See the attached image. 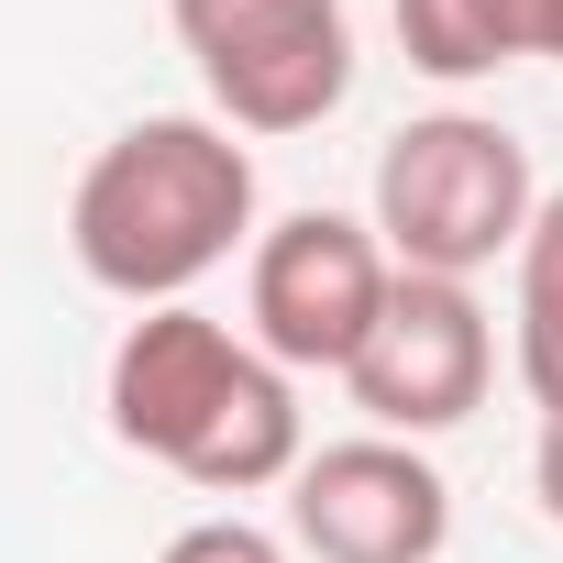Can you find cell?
<instances>
[{
    "mask_svg": "<svg viewBox=\"0 0 563 563\" xmlns=\"http://www.w3.org/2000/svg\"><path fill=\"white\" fill-rule=\"evenodd\" d=\"M67 254L122 310H177L210 265L254 254V144L210 111L122 122L67 199Z\"/></svg>",
    "mask_w": 563,
    "mask_h": 563,
    "instance_id": "cell-1",
    "label": "cell"
},
{
    "mask_svg": "<svg viewBox=\"0 0 563 563\" xmlns=\"http://www.w3.org/2000/svg\"><path fill=\"white\" fill-rule=\"evenodd\" d=\"M100 409H111V442L122 453L188 475L199 497H254V486H288L310 464L288 365H265L254 332H232V321H210L188 299L122 321L111 376H100Z\"/></svg>",
    "mask_w": 563,
    "mask_h": 563,
    "instance_id": "cell-2",
    "label": "cell"
},
{
    "mask_svg": "<svg viewBox=\"0 0 563 563\" xmlns=\"http://www.w3.org/2000/svg\"><path fill=\"white\" fill-rule=\"evenodd\" d=\"M541 210V177H530V144L486 111H420L387 133L376 155V243L398 254V276H475L497 254H519Z\"/></svg>",
    "mask_w": 563,
    "mask_h": 563,
    "instance_id": "cell-3",
    "label": "cell"
},
{
    "mask_svg": "<svg viewBox=\"0 0 563 563\" xmlns=\"http://www.w3.org/2000/svg\"><path fill=\"white\" fill-rule=\"evenodd\" d=\"M166 23L232 133H310L354 89V12L343 0H166Z\"/></svg>",
    "mask_w": 563,
    "mask_h": 563,
    "instance_id": "cell-4",
    "label": "cell"
},
{
    "mask_svg": "<svg viewBox=\"0 0 563 563\" xmlns=\"http://www.w3.org/2000/svg\"><path fill=\"white\" fill-rule=\"evenodd\" d=\"M387 299H398V254L354 210H288L276 232H254V254H243L254 354L288 365V376H343L365 354V332L387 321Z\"/></svg>",
    "mask_w": 563,
    "mask_h": 563,
    "instance_id": "cell-5",
    "label": "cell"
},
{
    "mask_svg": "<svg viewBox=\"0 0 563 563\" xmlns=\"http://www.w3.org/2000/svg\"><path fill=\"white\" fill-rule=\"evenodd\" d=\"M486 376H497V321H486V299L464 288V276H398L387 321L343 365L365 431H387V442H431V431L475 420Z\"/></svg>",
    "mask_w": 563,
    "mask_h": 563,
    "instance_id": "cell-6",
    "label": "cell"
},
{
    "mask_svg": "<svg viewBox=\"0 0 563 563\" xmlns=\"http://www.w3.org/2000/svg\"><path fill=\"white\" fill-rule=\"evenodd\" d=\"M288 541L310 563H442L453 486H442V464L420 442L354 431V442H321L288 475Z\"/></svg>",
    "mask_w": 563,
    "mask_h": 563,
    "instance_id": "cell-7",
    "label": "cell"
},
{
    "mask_svg": "<svg viewBox=\"0 0 563 563\" xmlns=\"http://www.w3.org/2000/svg\"><path fill=\"white\" fill-rule=\"evenodd\" d=\"M519 387L541 420H563V188H541L519 232Z\"/></svg>",
    "mask_w": 563,
    "mask_h": 563,
    "instance_id": "cell-8",
    "label": "cell"
},
{
    "mask_svg": "<svg viewBox=\"0 0 563 563\" xmlns=\"http://www.w3.org/2000/svg\"><path fill=\"white\" fill-rule=\"evenodd\" d=\"M387 23H398V56L442 89L464 78H497V34H486V0H387Z\"/></svg>",
    "mask_w": 563,
    "mask_h": 563,
    "instance_id": "cell-9",
    "label": "cell"
},
{
    "mask_svg": "<svg viewBox=\"0 0 563 563\" xmlns=\"http://www.w3.org/2000/svg\"><path fill=\"white\" fill-rule=\"evenodd\" d=\"M155 563H288V541H276V530H254L243 508H210V519L166 530V552H155Z\"/></svg>",
    "mask_w": 563,
    "mask_h": 563,
    "instance_id": "cell-10",
    "label": "cell"
},
{
    "mask_svg": "<svg viewBox=\"0 0 563 563\" xmlns=\"http://www.w3.org/2000/svg\"><path fill=\"white\" fill-rule=\"evenodd\" d=\"M486 34H497V67H519V56L563 67V0H486Z\"/></svg>",
    "mask_w": 563,
    "mask_h": 563,
    "instance_id": "cell-11",
    "label": "cell"
},
{
    "mask_svg": "<svg viewBox=\"0 0 563 563\" xmlns=\"http://www.w3.org/2000/svg\"><path fill=\"white\" fill-rule=\"evenodd\" d=\"M530 486H541V519L563 530V420H541V453H530Z\"/></svg>",
    "mask_w": 563,
    "mask_h": 563,
    "instance_id": "cell-12",
    "label": "cell"
}]
</instances>
